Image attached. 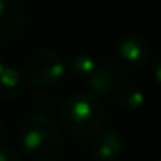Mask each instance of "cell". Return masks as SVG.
<instances>
[{
  "label": "cell",
  "instance_id": "obj_5",
  "mask_svg": "<svg viewBox=\"0 0 161 161\" xmlns=\"http://www.w3.org/2000/svg\"><path fill=\"white\" fill-rule=\"evenodd\" d=\"M83 81L90 88L92 94L101 95V97H114L119 88L125 85L121 73L109 64H97L95 69Z\"/></svg>",
  "mask_w": 161,
  "mask_h": 161
},
{
  "label": "cell",
  "instance_id": "obj_8",
  "mask_svg": "<svg viewBox=\"0 0 161 161\" xmlns=\"http://www.w3.org/2000/svg\"><path fill=\"white\" fill-rule=\"evenodd\" d=\"M25 92V78L16 68L0 61V99L14 101Z\"/></svg>",
  "mask_w": 161,
  "mask_h": 161
},
{
  "label": "cell",
  "instance_id": "obj_10",
  "mask_svg": "<svg viewBox=\"0 0 161 161\" xmlns=\"http://www.w3.org/2000/svg\"><path fill=\"white\" fill-rule=\"evenodd\" d=\"M97 61L94 57L87 56V54H76L75 57H71L69 63H68V69L71 71L75 78H80V80H85L92 71L97 66Z\"/></svg>",
  "mask_w": 161,
  "mask_h": 161
},
{
  "label": "cell",
  "instance_id": "obj_9",
  "mask_svg": "<svg viewBox=\"0 0 161 161\" xmlns=\"http://www.w3.org/2000/svg\"><path fill=\"white\" fill-rule=\"evenodd\" d=\"M114 97H116V102H118L119 108L126 109V111H137V109H140L144 106V102H146L144 92L137 87H125V85H123Z\"/></svg>",
  "mask_w": 161,
  "mask_h": 161
},
{
  "label": "cell",
  "instance_id": "obj_3",
  "mask_svg": "<svg viewBox=\"0 0 161 161\" xmlns=\"http://www.w3.org/2000/svg\"><path fill=\"white\" fill-rule=\"evenodd\" d=\"M66 64L59 52L54 49H38L28 57L26 75L28 80L38 88H50L63 80Z\"/></svg>",
  "mask_w": 161,
  "mask_h": 161
},
{
  "label": "cell",
  "instance_id": "obj_11",
  "mask_svg": "<svg viewBox=\"0 0 161 161\" xmlns=\"http://www.w3.org/2000/svg\"><path fill=\"white\" fill-rule=\"evenodd\" d=\"M0 161H21V156L14 147L0 144Z\"/></svg>",
  "mask_w": 161,
  "mask_h": 161
},
{
  "label": "cell",
  "instance_id": "obj_14",
  "mask_svg": "<svg viewBox=\"0 0 161 161\" xmlns=\"http://www.w3.org/2000/svg\"><path fill=\"white\" fill-rule=\"evenodd\" d=\"M156 161H161V156H159V158H158V159H156Z\"/></svg>",
  "mask_w": 161,
  "mask_h": 161
},
{
  "label": "cell",
  "instance_id": "obj_6",
  "mask_svg": "<svg viewBox=\"0 0 161 161\" xmlns=\"http://www.w3.org/2000/svg\"><path fill=\"white\" fill-rule=\"evenodd\" d=\"M125 151V139L114 128H99L90 140V153L97 161H116Z\"/></svg>",
  "mask_w": 161,
  "mask_h": 161
},
{
  "label": "cell",
  "instance_id": "obj_13",
  "mask_svg": "<svg viewBox=\"0 0 161 161\" xmlns=\"http://www.w3.org/2000/svg\"><path fill=\"white\" fill-rule=\"evenodd\" d=\"M5 132H7V126H5V121L2 118H0V144H2V140H4L5 137Z\"/></svg>",
  "mask_w": 161,
  "mask_h": 161
},
{
  "label": "cell",
  "instance_id": "obj_12",
  "mask_svg": "<svg viewBox=\"0 0 161 161\" xmlns=\"http://www.w3.org/2000/svg\"><path fill=\"white\" fill-rule=\"evenodd\" d=\"M153 73H154V80L161 85V57H159V59H156V63H154Z\"/></svg>",
  "mask_w": 161,
  "mask_h": 161
},
{
  "label": "cell",
  "instance_id": "obj_4",
  "mask_svg": "<svg viewBox=\"0 0 161 161\" xmlns=\"http://www.w3.org/2000/svg\"><path fill=\"white\" fill-rule=\"evenodd\" d=\"M151 56H153V50L149 42L137 33H128L121 36L116 43V57L126 69H142L144 66L149 64Z\"/></svg>",
  "mask_w": 161,
  "mask_h": 161
},
{
  "label": "cell",
  "instance_id": "obj_2",
  "mask_svg": "<svg viewBox=\"0 0 161 161\" xmlns=\"http://www.w3.org/2000/svg\"><path fill=\"white\" fill-rule=\"evenodd\" d=\"M59 118L69 133L80 137H92L106 119V108L94 94H73L61 104Z\"/></svg>",
  "mask_w": 161,
  "mask_h": 161
},
{
  "label": "cell",
  "instance_id": "obj_7",
  "mask_svg": "<svg viewBox=\"0 0 161 161\" xmlns=\"http://www.w3.org/2000/svg\"><path fill=\"white\" fill-rule=\"evenodd\" d=\"M26 30V16L14 0H0V42L11 43Z\"/></svg>",
  "mask_w": 161,
  "mask_h": 161
},
{
  "label": "cell",
  "instance_id": "obj_1",
  "mask_svg": "<svg viewBox=\"0 0 161 161\" xmlns=\"http://www.w3.org/2000/svg\"><path fill=\"white\" fill-rule=\"evenodd\" d=\"M19 146L35 161H56L64 151V135L49 114L38 113L21 123Z\"/></svg>",
  "mask_w": 161,
  "mask_h": 161
}]
</instances>
